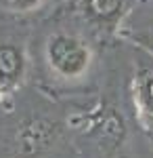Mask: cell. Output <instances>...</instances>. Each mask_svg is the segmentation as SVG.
Segmentation results:
<instances>
[{"label": "cell", "instance_id": "obj_3", "mask_svg": "<svg viewBox=\"0 0 153 158\" xmlns=\"http://www.w3.org/2000/svg\"><path fill=\"white\" fill-rule=\"evenodd\" d=\"M130 0H80L82 13L101 27H113L128 11Z\"/></svg>", "mask_w": 153, "mask_h": 158}, {"label": "cell", "instance_id": "obj_4", "mask_svg": "<svg viewBox=\"0 0 153 158\" xmlns=\"http://www.w3.org/2000/svg\"><path fill=\"white\" fill-rule=\"evenodd\" d=\"M136 93H139V99H141L145 112H149L153 116V68L141 70L139 78H136Z\"/></svg>", "mask_w": 153, "mask_h": 158}, {"label": "cell", "instance_id": "obj_1", "mask_svg": "<svg viewBox=\"0 0 153 158\" xmlns=\"http://www.w3.org/2000/svg\"><path fill=\"white\" fill-rule=\"evenodd\" d=\"M46 61L63 78H80L92 61V51L76 34L57 32L46 42Z\"/></svg>", "mask_w": 153, "mask_h": 158}, {"label": "cell", "instance_id": "obj_5", "mask_svg": "<svg viewBox=\"0 0 153 158\" xmlns=\"http://www.w3.org/2000/svg\"><path fill=\"white\" fill-rule=\"evenodd\" d=\"M46 0H0V4L4 9H9L13 13H27V11H36L38 6H42Z\"/></svg>", "mask_w": 153, "mask_h": 158}, {"label": "cell", "instance_id": "obj_2", "mask_svg": "<svg viewBox=\"0 0 153 158\" xmlns=\"http://www.w3.org/2000/svg\"><path fill=\"white\" fill-rule=\"evenodd\" d=\"M23 49L13 42H2L0 44V93H6L9 89L19 85V80L23 78Z\"/></svg>", "mask_w": 153, "mask_h": 158}]
</instances>
